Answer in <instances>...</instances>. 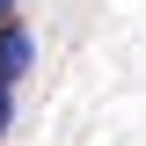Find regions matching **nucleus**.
<instances>
[{"label":"nucleus","instance_id":"obj_2","mask_svg":"<svg viewBox=\"0 0 146 146\" xmlns=\"http://www.w3.org/2000/svg\"><path fill=\"white\" fill-rule=\"evenodd\" d=\"M7 117H15V80H0V131H7Z\"/></svg>","mask_w":146,"mask_h":146},{"label":"nucleus","instance_id":"obj_3","mask_svg":"<svg viewBox=\"0 0 146 146\" xmlns=\"http://www.w3.org/2000/svg\"><path fill=\"white\" fill-rule=\"evenodd\" d=\"M7 15H15V0H0V22H7Z\"/></svg>","mask_w":146,"mask_h":146},{"label":"nucleus","instance_id":"obj_1","mask_svg":"<svg viewBox=\"0 0 146 146\" xmlns=\"http://www.w3.org/2000/svg\"><path fill=\"white\" fill-rule=\"evenodd\" d=\"M29 66H36V36L22 22H0V80H22Z\"/></svg>","mask_w":146,"mask_h":146}]
</instances>
